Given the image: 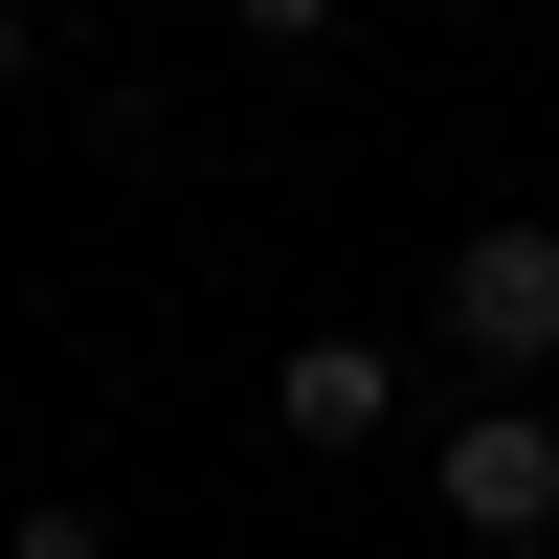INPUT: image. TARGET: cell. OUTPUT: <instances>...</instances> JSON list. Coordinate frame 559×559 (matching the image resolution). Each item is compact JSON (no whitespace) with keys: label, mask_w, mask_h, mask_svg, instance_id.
<instances>
[{"label":"cell","mask_w":559,"mask_h":559,"mask_svg":"<svg viewBox=\"0 0 559 559\" xmlns=\"http://www.w3.org/2000/svg\"><path fill=\"white\" fill-rule=\"evenodd\" d=\"M426 515H448V537H492V559H537V537H559V403H537V381H492L471 426L426 448Z\"/></svg>","instance_id":"6da1fadb"},{"label":"cell","mask_w":559,"mask_h":559,"mask_svg":"<svg viewBox=\"0 0 559 559\" xmlns=\"http://www.w3.org/2000/svg\"><path fill=\"white\" fill-rule=\"evenodd\" d=\"M426 313H448L471 381H559V224H471V247L426 269Z\"/></svg>","instance_id":"7a4b0ae2"},{"label":"cell","mask_w":559,"mask_h":559,"mask_svg":"<svg viewBox=\"0 0 559 559\" xmlns=\"http://www.w3.org/2000/svg\"><path fill=\"white\" fill-rule=\"evenodd\" d=\"M269 426H292V448H381L403 426V336H292V358H269Z\"/></svg>","instance_id":"3957f363"},{"label":"cell","mask_w":559,"mask_h":559,"mask_svg":"<svg viewBox=\"0 0 559 559\" xmlns=\"http://www.w3.org/2000/svg\"><path fill=\"white\" fill-rule=\"evenodd\" d=\"M0 559H112V515H68V492H45V515H0Z\"/></svg>","instance_id":"277c9868"},{"label":"cell","mask_w":559,"mask_h":559,"mask_svg":"<svg viewBox=\"0 0 559 559\" xmlns=\"http://www.w3.org/2000/svg\"><path fill=\"white\" fill-rule=\"evenodd\" d=\"M224 23H247V45H336V0H224Z\"/></svg>","instance_id":"5b68a950"},{"label":"cell","mask_w":559,"mask_h":559,"mask_svg":"<svg viewBox=\"0 0 559 559\" xmlns=\"http://www.w3.org/2000/svg\"><path fill=\"white\" fill-rule=\"evenodd\" d=\"M23 90H45V23H23V0H0V112H23Z\"/></svg>","instance_id":"8992f818"},{"label":"cell","mask_w":559,"mask_h":559,"mask_svg":"<svg viewBox=\"0 0 559 559\" xmlns=\"http://www.w3.org/2000/svg\"><path fill=\"white\" fill-rule=\"evenodd\" d=\"M426 23H492V0H426Z\"/></svg>","instance_id":"52a82bcc"}]
</instances>
